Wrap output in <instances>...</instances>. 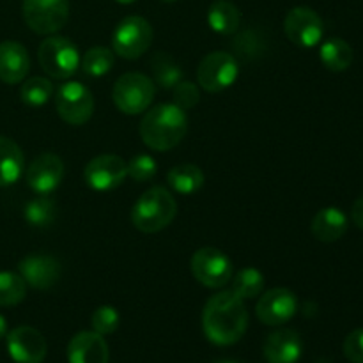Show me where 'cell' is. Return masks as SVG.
Returning a JSON list of instances; mask_svg holds the SVG:
<instances>
[{
    "label": "cell",
    "instance_id": "1",
    "mask_svg": "<svg viewBox=\"0 0 363 363\" xmlns=\"http://www.w3.org/2000/svg\"><path fill=\"white\" fill-rule=\"evenodd\" d=\"M248 312L243 300L230 291L213 294L202 312V330L216 346H233L245 335Z\"/></svg>",
    "mask_w": 363,
    "mask_h": 363
},
{
    "label": "cell",
    "instance_id": "2",
    "mask_svg": "<svg viewBox=\"0 0 363 363\" xmlns=\"http://www.w3.org/2000/svg\"><path fill=\"white\" fill-rule=\"evenodd\" d=\"M140 138L152 151H169L176 147L188 131V117L174 103H162L147 110L140 121Z\"/></svg>",
    "mask_w": 363,
    "mask_h": 363
},
{
    "label": "cell",
    "instance_id": "3",
    "mask_svg": "<svg viewBox=\"0 0 363 363\" xmlns=\"http://www.w3.org/2000/svg\"><path fill=\"white\" fill-rule=\"evenodd\" d=\"M177 213L174 195L163 186H152L140 195L131 209V222L135 229L145 234H155L172 223Z\"/></svg>",
    "mask_w": 363,
    "mask_h": 363
},
{
    "label": "cell",
    "instance_id": "4",
    "mask_svg": "<svg viewBox=\"0 0 363 363\" xmlns=\"http://www.w3.org/2000/svg\"><path fill=\"white\" fill-rule=\"evenodd\" d=\"M38 60L43 71L55 80H67L80 67V52L71 39L50 35L39 45Z\"/></svg>",
    "mask_w": 363,
    "mask_h": 363
},
{
    "label": "cell",
    "instance_id": "5",
    "mask_svg": "<svg viewBox=\"0 0 363 363\" xmlns=\"http://www.w3.org/2000/svg\"><path fill=\"white\" fill-rule=\"evenodd\" d=\"M155 82L144 73H124L112 91L117 108L128 116H138L151 106L155 98Z\"/></svg>",
    "mask_w": 363,
    "mask_h": 363
},
{
    "label": "cell",
    "instance_id": "6",
    "mask_svg": "<svg viewBox=\"0 0 363 363\" xmlns=\"http://www.w3.org/2000/svg\"><path fill=\"white\" fill-rule=\"evenodd\" d=\"M151 23L142 16H126L112 34V50L123 59L135 60L144 55L152 43Z\"/></svg>",
    "mask_w": 363,
    "mask_h": 363
},
{
    "label": "cell",
    "instance_id": "7",
    "mask_svg": "<svg viewBox=\"0 0 363 363\" xmlns=\"http://www.w3.org/2000/svg\"><path fill=\"white\" fill-rule=\"evenodd\" d=\"M21 13L35 34L53 35L69 20V0H23Z\"/></svg>",
    "mask_w": 363,
    "mask_h": 363
},
{
    "label": "cell",
    "instance_id": "8",
    "mask_svg": "<svg viewBox=\"0 0 363 363\" xmlns=\"http://www.w3.org/2000/svg\"><path fill=\"white\" fill-rule=\"evenodd\" d=\"M55 108L64 123L82 126L94 113V96L87 85L80 82H66L55 94Z\"/></svg>",
    "mask_w": 363,
    "mask_h": 363
},
{
    "label": "cell",
    "instance_id": "9",
    "mask_svg": "<svg viewBox=\"0 0 363 363\" xmlns=\"http://www.w3.org/2000/svg\"><path fill=\"white\" fill-rule=\"evenodd\" d=\"M191 275L202 286L220 289L227 286L234 275V268L230 259L222 250L213 247H204L191 255L190 261Z\"/></svg>",
    "mask_w": 363,
    "mask_h": 363
},
{
    "label": "cell",
    "instance_id": "10",
    "mask_svg": "<svg viewBox=\"0 0 363 363\" xmlns=\"http://www.w3.org/2000/svg\"><path fill=\"white\" fill-rule=\"evenodd\" d=\"M240 74L236 57L225 52L208 53L201 60L197 69V80L204 91L222 92L236 82Z\"/></svg>",
    "mask_w": 363,
    "mask_h": 363
},
{
    "label": "cell",
    "instance_id": "11",
    "mask_svg": "<svg viewBox=\"0 0 363 363\" xmlns=\"http://www.w3.org/2000/svg\"><path fill=\"white\" fill-rule=\"evenodd\" d=\"M284 30L289 41L301 48H314L321 43L325 34V25L321 16L311 7H294L284 20Z\"/></svg>",
    "mask_w": 363,
    "mask_h": 363
},
{
    "label": "cell",
    "instance_id": "12",
    "mask_svg": "<svg viewBox=\"0 0 363 363\" xmlns=\"http://www.w3.org/2000/svg\"><path fill=\"white\" fill-rule=\"evenodd\" d=\"M128 176V163L117 155H99L85 165L84 179L96 191H108L121 186Z\"/></svg>",
    "mask_w": 363,
    "mask_h": 363
},
{
    "label": "cell",
    "instance_id": "13",
    "mask_svg": "<svg viewBox=\"0 0 363 363\" xmlns=\"http://www.w3.org/2000/svg\"><path fill=\"white\" fill-rule=\"evenodd\" d=\"M298 311V300L293 291L286 287H275L259 298L255 314L259 321L268 326H280L284 323L291 321Z\"/></svg>",
    "mask_w": 363,
    "mask_h": 363
},
{
    "label": "cell",
    "instance_id": "14",
    "mask_svg": "<svg viewBox=\"0 0 363 363\" xmlns=\"http://www.w3.org/2000/svg\"><path fill=\"white\" fill-rule=\"evenodd\" d=\"M64 177V162L53 152H43L27 167L25 179L38 195H50L59 188Z\"/></svg>",
    "mask_w": 363,
    "mask_h": 363
},
{
    "label": "cell",
    "instance_id": "15",
    "mask_svg": "<svg viewBox=\"0 0 363 363\" xmlns=\"http://www.w3.org/2000/svg\"><path fill=\"white\" fill-rule=\"evenodd\" d=\"M18 272H20L21 279L25 284L34 289L46 291L52 289L62 275V266H60L59 259L53 255L46 254H30L25 259H21L18 264Z\"/></svg>",
    "mask_w": 363,
    "mask_h": 363
},
{
    "label": "cell",
    "instance_id": "16",
    "mask_svg": "<svg viewBox=\"0 0 363 363\" xmlns=\"http://www.w3.org/2000/svg\"><path fill=\"white\" fill-rule=\"evenodd\" d=\"M7 351L16 363H43L48 346L41 332L32 326H18L7 333Z\"/></svg>",
    "mask_w": 363,
    "mask_h": 363
},
{
    "label": "cell",
    "instance_id": "17",
    "mask_svg": "<svg viewBox=\"0 0 363 363\" xmlns=\"http://www.w3.org/2000/svg\"><path fill=\"white\" fill-rule=\"evenodd\" d=\"M67 360L69 363H108V344L99 333L80 332L67 346Z\"/></svg>",
    "mask_w": 363,
    "mask_h": 363
},
{
    "label": "cell",
    "instance_id": "18",
    "mask_svg": "<svg viewBox=\"0 0 363 363\" xmlns=\"http://www.w3.org/2000/svg\"><path fill=\"white\" fill-rule=\"evenodd\" d=\"M30 69L28 52L21 43H0V80L4 84H20Z\"/></svg>",
    "mask_w": 363,
    "mask_h": 363
},
{
    "label": "cell",
    "instance_id": "19",
    "mask_svg": "<svg viewBox=\"0 0 363 363\" xmlns=\"http://www.w3.org/2000/svg\"><path fill=\"white\" fill-rule=\"evenodd\" d=\"M301 353L303 342L294 330H277L264 342V358L268 363H296Z\"/></svg>",
    "mask_w": 363,
    "mask_h": 363
},
{
    "label": "cell",
    "instance_id": "20",
    "mask_svg": "<svg viewBox=\"0 0 363 363\" xmlns=\"http://www.w3.org/2000/svg\"><path fill=\"white\" fill-rule=\"evenodd\" d=\"M312 234L315 240L323 243H333L339 241L347 230V216L342 209L339 208H323L321 211L315 213L311 225Z\"/></svg>",
    "mask_w": 363,
    "mask_h": 363
},
{
    "label": "cell",
    "instance_id": "21",
    "mask_svg": "<svg viewBox=\"0 0 363 363\" xmlns=\"http://www.w3.org/2000/svg\"><path fill=\"white\" fill-rule=\"evenodd\" d=\"M25 158L20 145L7 137H0V186L14 184L23 174Z\"/></svg>",
    "mask_w": 363,
    "mask_h": 363
},
{
    "label": "cell",
    "instance_id": "22",
    "mask_svg": "<svg viewBox=\"0 0 363 363\" xmlns=\"http://www.w3.org/2000/svg\"><path fill=\"white\" fill-rule=\"evenodd\" d=\"M208 23L216 34H234L241 25V11L229 0H215L208 9Z\"/></svg>",
    "mask_w": 363,
    "mask_h": 363
},
{
    "label": "cell",
    "instance_id": "23",
    "mask_svg": "<svg viewBox=\"0 0 363 363\" xmlns=\"http://www.w3.org/2000/svg\"><path fill=\"white\" fill-rule=\"evenodd\" d=\"M167 183L176 194L191 195L201 190L202 184H204V172L197 165L183 163V165H176L169 170Z\"/></svg>",
    "mask_w": 363,
    "mask_h": 363
},
{
    "label": "cell",
    "instance_id": "24",
    "mask_svg": "<svg viewBox=\"0 0 363 363\" xmlns=\"http://www.w3.org/2000/svg\"><path fill=\"white\" fill-rule=\"evenodd\" d=\"M319 59L330 71H346L353 62V48L340 38L326 39L319 50Z\"/></svg>",
    "mask_w": 363,
    "mask_h": 363
},
{
    "label": "cell",
    "instance_id": "25",
    "mask_svg": "<svg viewBox=\"0 0 363 363\" xmlns=\"http://www.w3.org/2000/svg\"><path fill=\"white\" fill-rule=\"evenodd\" d=\"M152 78L163 89H174L183 80V69L179 64L165 52H156L151 59Z\"/></svg>",
    "mask_w": 363,
    "mask_h": 363
},
{
    "label": "cell",
    "instance_id": "26",
    "mask_svg": "<svg viewBox=\"0 0 363 363\" xmlns=\"http://www.w3.org/2000/svg\"><path fill=\"white\" fill-rule=\"evenodd\" d=\"M264 291V277L257 268H243L230 279V293L241 300H252Z\"/></svg>",
    "mask_w": 363,
    "mask_h": 363
},
{
    "label": "cell",
    "instance_id": "27",
    "mask_svg": "<svg viewBox=\"0 0 363 363\" xmlns=\"http://www.w3.org/2000/svg\"><path fill=\"white\" fill-rule=\"evenodd\" d=\"M23 216L28 222V225L32 227L43 229V227L52 225L57 218L55 201L50 199L48 195H39V197L32 199V201L25 206Z\"/></svg>",
    "mask_w": 363,
    "mask_h": 363
},
{
    "label": "cell",
    "instance_id": "28",
    "mask_svg": "<svg viewBox=\"0 0 363 363\" xmlns=\"http://www.w3.org/2000/svg\"><path fill=\"white\" fill-rule=\"evenodd\" d=\"M113 50L105 48V46H94V48L87 50L84 53L80 60L82 71H84L87 77L99 78L105 77L113 66Z\"/></svg>",
    "mask_w": 363,
    "mask_h": 363
},
{
    "label": "cell",
    "instance_id": "29",
    "mask_svg": "<svg viewBox=\"0 0 363 363\" xmlns=\"http://www.w3.org/2000/svg\"><path fill=\"white\" fill-rule=\"evenodd\" d=\"M21 101L28 106H43L52 99L53 85L48 78L32 77L21 84Z\"/></svg>",
    "mask_w": 363,
    "mask_h": 363
},
{
    "label": "cell",
    "instance_id": "30",
    "mask_svg": "<svg viewBox=\"0 0 363 363\" xmlns=\"http://www.w3.org/2000/svg\"><path fill=\"white\" fill-rule=\"evenodd\" d=\"M27 284L20 273L0 272V307H13L23 301Z\"/></svg>",
    "mask_w": 363,
    "mask_h": 363
},
{
    "label": "cell",
    "instance_id": "31",
    "mask_svg": "<svg viewBox=\"0 0 363 363\" xmlns=\"http://www.w3.org/2000/svg\"><path fill=\"white\" fill-rule=\"evenodd\" d=\"M119 323H121L119 312H117L113 307H110V305L98 307L91 318L92 332L99 333V335H110V333H113L117 328H119Z\"/></svg>",
    "mask_w": 363,
    "mask_h": 363
},
{
    "label": "cell",
    "instance_id": "32",
    "mask_svg": "<svg viewBox=\"0 0 363 363\" xmlns=\"http://www.w3.org/2000/svg\"><path fill=\"white\" fill-rule=\"evenodd\" d=\"M262 38H259L257 32L247 30L241 32L236 39L233 41V50L240 59L250 60L255 59L262 53Z\"/></svg>",
    "mask_w": 363,
    "mask_h": 363
},
{
    "label": "cell",
    "instance_id": "33",
    "mask_svg": "<svg viewBox=\"0 0 363 363\" xmlns=\"http://www.w3.org/2000/svg\"><path fill=\"white\" fill-rule=\"evenodd\" d=\"M156 160L149 155H137L128 162V176L138 183L151 181L156 176Z\"/></svg>",
    "mask_w": 363,
    "mask_h": 363
},
{
    "label": "cell",
    "instance_id": "34",
    "mask_svg": "<svg viewBox=\"0 0 363 363\" xmlns=\"http://www.w3.org/2000/svg\"><path fill=\"white\" fill-rule=\"evenodd\" d=\"M199 99H201V94H199V89L194 82L181 80L179 84L174 87V105H177L179 108H194L199 103Z\"/></svg>",
    "mask_w": 363,
    "mask_h": 363
},
{
    "label": "cell",
    "instance_id": "35",
    "mask_svg": "<svg viewBox=\"0 0 363 363\" xmlns=\"http://www.w3.org/2000/svg\"><path fill=\"white\" fill-rule=\"evenodd\" d=\"M344 354L351 363H363V328L354 330L346 337Z\"/></svg>",
    "mask_w": 363,
    "mask_h": 363
},
{
    "label": "cell",
    "instance_id": "36",
    "mask_svg": "<svg viewBox=\"0 0 363 363\" xmlns=\"http://www.w3.org/2000/svg\"><path fill=\"white\" fill-rule=\"evenodd\" d=\"M351 220H353L354 225L363 229V195L354 201L353 209H351Z\"/></svg>",
    "mask_w": 363,
    "mask_h": 363
},
{
    "label": "cell",
    "instance_id": "37",
    "mask_svg": "<svg viewBox=\"0 0 363 363\" xmlns=\"http://www.w3.org/2000/svg\"><path fill=\"white\" fill-rule=\"evenodd\" d=\"M6 335H7V321L4 315H0V339H4Z\"/></svg>",
    "mask_w": 363,
    "mask_h": 363
},
{
    "label": "cell",
    "instance_id": "38",
    "mask_svg": "<svg viewBox=\"0 0 363 363\" xmlns=\"http://www.w3.org/2000/svg\"><path fill=\"white\" fill-rule=\"evenodd\" d=\"M116 2L124 4V6H128V4H133V2H137V0H116Z\"/></svg>",
    "mask_w": 363,
    "mask_h": 363
},
{
    "label": "cell",
    "instance_id": "39",
    "mask_svg": "<svg viewBox=\"0 0 363 363\" xmlns=\"http://www.w3.org/2000/svg\"><path fill=\"white\" fill-rule=\"evenodd\" d=\"M215 363H236V362H233V360H220V362H215Z\"/></svg>",
    "mask_w": 363,
    "mask_h": 363
},
{
    "label": "cell",
    "instance_id": "40",
    "mask_svg": "<svg viewBox=\"0 0 363 363\" xmlns=\"http://www.w3.org/2000/svg\"><path fill=\"white\" fill-rule=\"evenodd\" d=\"M162 2H165V4H170V2H176V0H162Z\"/></svg>",
    "mask_w": 363,
    "mask_h": 363
}]
</instances>
